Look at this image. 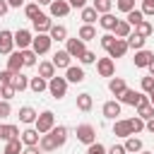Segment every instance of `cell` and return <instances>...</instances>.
Here are the masks:
<instances>
[{
	"label": "cell",
	"instance_id": "obj_1",
	"mask_svg": "<svg viewBox=\"0 0 154 154\" xmlns=\"http://www.w3.org/2000/svg\"><path fill=\"white\" fill-rule=\"evenodd\" d=\"M65 140H67V130H65V128H55V130H53V135L43 140V149H55V147H58V144H63Z\"/></svg>",
	"mask_w": 154,
	"mask_h": 154
},
{
	"label": "cell",
	"instance_id": "obj_2",
	"mask_svg": "<svg viewBox=\"0 0 154 154\" xmlns=\"http://www.w3.org/2000/svg\"><path fill=\"white\" fill-rule=\"evenodd\" d=\"M65 89H67V84H65V79H60V77H53V79H51V94H53L55 99H60V96H65Z\"/></svg>",
	"mask_w": 154,
	"mask_h": 154
},
{
	"label": "cell",
	"instance_id": "obj_3",
	"mask_svg": "<svg viewBox=\"0 0 154 154\" xmlns=\"http://www.w3.org/2000/svg\"><path fill=\"white\" fill-rule=\"evenodd\" d=\"M36 128H38V132H46V130H51V128H53V113H51V111L41 113V116H38V123H36Z\"/></svg>",
	"mask_w": 154,
	"mask_h": 154
},
{
	"label": "cell",
	"instance_id": "obj_4",
	"mask_svg": "<svg viewBox=\"0 0 154 154\" xmlns=\"http://www.w3.org/2000/svg\"><path fill=\"white\" fill-rule=\"evenodd\" d=\"M67 53H70V55H77V58H82L87 51H84V43H82V41L70 38V41H67Z\"/></svg>",
	"mask_w": 154,
	"mask_h": 154
},
{
	"label": "cell",
	"instance_id": "obj_5",
	"mask_svg": "<svg viewBox=\"0 0 154 154\" xmlns=\"http://www.w3.org/2000/svg\"><path fill=\"white\" fill-rule=\"evenodd\" d=\"M77 137H79L82 142L91 144V142H94V128H91V125H79V128H77Z\"/></svg>",
	"mask_w": 154,
	"mask_h": 154
},
{
	"label": "cell",
	"instance_id": "obj_6",
	"mask_svg": "<svg viewBox=\"0 0 154 154\" xmlns=\"http://www.w3.org/2000/svg\"><path fill=\"white\" fill-rule=\"evenodd\" d=\"M48 46H51V38H48V36L38 34V36L34 38V51H36V53H46V51H48Z\"/></svg>",
	"mask_w": 154,
	"mask_h": 154
},
{
	"label": "cell",
	"instance_id": "obj_7",
	"mask_svg": "<svg viewBox=\"0 0 154 154\" xmlns=\"http://www.w3.org/2000/svg\"><path fill=\"white\" fill-rule=\"evenodd\" d=\"M152 60H154V55H152L149 51H140V53L135 55V65H137V67H147V65H152Z\"/></svg>",
	"mask_w": 154,
	"mask_h": 154
},
{
	"label": "cell",
	"instance_id": "obj_8",
	"mask_svg": "<svg viewBox=\"0 0 154 154\" xmlns=\"http://www.w3.org/2000/svg\"><path fill=\"white\" fill-rule=\"evenodd\" d=\"M120 99H123L125 103H132V106H140V103H144V96H142L140 91H125Z\"/></svg>",
	"mask_w": 154,
	"mask_h": 154
},
{
	"label": "cell",
	"instance_id": "obj_9",
	"mask_svg": "<svg viewBox=\"0 0 154 154\" xmlns=\"http://www.w3.org/2000/svg\"><path fill=\"white\" fill-rule=\"evenodd\" d=\"M53 65H55V67H67V65H70V53H67V51H58V53L53 55Z\"/></svg>",
	"mask_w": 154,
	"mask_h": 154
},
{
	"label": "cell",
	"instance_id": "obj_10",
	"mask_svg": "<svg viewBox=\"0 0 154 154\" xmlns=\"http://www.w3.org/2000/svg\"><path fill=\"white\" fill-rule=\"evenodd\" d=\"M10 48H12V34L0 31V53H10Z\"/></svg>",
	"mask_w": 154,
	"mask_h": 154
},
{
	"label": "cell",
	"instance_id": "obj_11",
	"mask_svg": "<svg viewBox=\"0 0 154 154\" xmlns=\"http://www.w3.org/2000/svg\"><path fill=\"white\" fill-rule=\"evenodd\" d=\"M67 10H70V5L67 2H51V14H55V17H63V14H67Z\"/></svg>",
	"mask_w": 154,
	"mask_h": 154
},
{
	"label": "cell",
	"instance_id": "obj_12",
	"mask_svg": "<svg viewBox=\"0 0 154 154\" xmlns=\"http://www.w3.org/2000/svg\"><path fill=\"white\" fill-rule=\"evenodd\" d=\"M125 51H128V43H125V41H113V46L108 48V53H111L113 58H120Z\"/></svg>",
	"mask_w": 154,
	"mask_h": 154
},
{
	"label": "cell",
	"instance_id": "obj_13",
	"mask_svg": "<svg viewBox=\"0 0 154 154\" xmlns=\"http://www.w3.org/2000/svg\"><path fill=\"white\" fill-rule=\"evenodd\" d=\"M103 116H106V118H116V116H120V106H118L116 101L103 103Z\"/></svg>",
	"mask_w": 154,
	"mask_h": 154
},
{
	"label": "cell",
	"instance_id": "obj_14",
	"mask_svg": "<svg viewBox=\"0 0 154 154\" xmlns=\"http://www.w3.org/2000/svg\"><path fill=\"white\" fill-rule=\"evenodd\" d=\"M0 140H17V128L14 125H0Z\"/></svg>",
	"mask_w": 154,
	"mask_h": 154
},
{
	"label": "cell",
	"instance_id": "obj_15",
	"mask_svg": "<svg viewBox=\"0 0 154 154\" xmlns=\"http://www.w3.org/2000/svg\"><path fill=\"white\" fill-rule=\"evenodd\" d=\"M34 26H36L38 31H46V29L51 26V22H48L46 14H36V17H34Z\"/></svg>",
	"mask_w": 154,
	"mask_h": 154
},
{
	"label": "cell",
	"instance_id": "obj_16",
	"mask_svg": "<svg viewBox=\"0 0 154 154\" xmlns=\"http://www.w3.org/2000/svg\"><path fill=\"white\" fill-rule=\"evenodd\" d=\"M99 72H101L103 77H108V75H113V63H111V58H103V60L99 63Z\"/></svg>",
	"mask_w": 154,
	"mask_h": 154
},
{
	"label": "cell",
	"instance_id": "obj_17",
	"mask_svg": "<svg viewBox=\"0 0 154 154\" xmlns=\"http://www.w3.org/2000/svg\"><path fill=\"white\" fill-rule=\"evenodd\" d=\"M67 79H70V82H82V79H84L82 67H67Z\"/></svg>",
	"mask_w": 154,
	"mask_h": 154
},
{
	"label": "cell",
	"instance_id": "obj_18",
	"mask_svg": "<svg viewBox=\"0 0 154 154\" xmlns=\"http://www.w3.org/2000/svg\"><path fill=\"white\" fill-rule=\"evenodd\" d=\"M22 65H24V58H22V53H14V55L10 58V72H17Z\"/></svg>",
	"mask_w": 154,
	"mask_h": 154
},
{
	"label": "cell",
	"instance_id": "obj_19",
	"mask_svg": "<svg viewBox=\"0 0 154 154\" xmlns=\"http://www.w3.org/2000/svg\"><path fill=\"white\" fill-rule=\"evenodd\" d=\"M111 91H113L116 96H123V94L128 91V89H125V82H123V79H113V82H111Z\"/></svg>",
	"mask_w": 154,
	"mask_h": 154
},
{
	"label": "cell",
	"instance_id": "obj_20",
	"mask_svg": "<svg viewBox=\"0 0 154 154\" xmlns=\"http://www.w3.org/2000/svg\"><path fill=\"white\" fill-rule=\"evenodd\" d=\"M14 41L19 43V48H24V46H29V41H31V36H29V31H17V36H14Z\"/></svg>",
	"mask_w": 154,
	"mask_h": 154
},
{
	"label": "cell",
	"instance_id": "obj_21",
	"mask_svg": "<svg viewBox=\"0 0 154 154\" xmlns=\"http://www.w3.org/2000/svg\"><path fill=\"white\" fill-rule=\"evenodd\" d=\"M34 118H36L34 108H29V106H26V108H22V111H19V120H22V123H31Z\"/></svg>",
	"mask_w": 154,
	"mask_h": 154
},
{
	"label": "cell",
	"instance_id": "obj_22",
	"mask_svg": "<svg viewBox=\"0 0 154 154\" xmlns=\"http://www.w3.org/2000/svg\"><path fill=\"white\" fill-rule=\"evenodd\" d=\"M82 19H84L87 24L96 22V10H94V7H84V10H82Z\"/></svg>",
	"mask_w": 154,
	"mask_h": 154
},
{
	"label": "cell",
	"instance_id": "obj_23",
	"mask_svg": "<svg viewBox=\"0 0 154 154\" xmlns=\"http://www.w3.org/2000/svg\"><path fill=\"white\" fill-rule=\"evenodd\" d=\"M128 46H132V48H142V46H144V36H140V34L128 36Z\"/></svg>",
	"mask_w": 154,
	"mask_h": 154
},
{
	"label": "cell",
	"instance_id": "obj_24",
	"mask_svg": "<svg viewBox=\"0 0 154 154\" xmlns=\"http://www.w3.org/2000/svg\"><path fill=\"white\" fill-rule=\"evenodd\" d=\"M116 24H118V22H116L113 14H103V17H101V26H103V29H116Z\"/></svg>",
	"mask_w": 154,
	"mask_h": 154
},
{
	"label": "cell",
	"instance_id": "obj_25",
	"mask_svg": "<svg viewBox=\"0 0 154 154\" xmlns=\"http://www.w3.org/2000/svg\"><path fill=\"white\" fill-rule=\"evenodd\" d=\"M65 26H51V38H55V41H63L65 38Z\"/></svg>",
	"mask_w": 154,
	"mask_h": 154
},
{
	"label": "cell",
	"instance_id": "obj_26",
	"mask_svg": "<svg viewBox=\"0 0 154 154\" xmlns=\"http://www.w3.org/2000/svg\"><path fill=\"white\" fill-rule=\"evenodd\" d=\"M79 36H82V41H89V38H94V36H96V31L87 24V26H82V29H79Z\"/></svg>",
	"mask_w": 154,
	"mask_h": 154
},
{
	"label": "cell",
	"instance_id": "obj_27",
	"mask_svg": "<svg viewBox=\"0 0 154 154\" xmlns=\"http://www.w3.org/2000/svg\"><path fill=\"white\" fill-rule=\"evenodd\" d=\"M77 103H79L82 111H89V108H91V96H89V94H79V101H77Z\"/></svg>",
	"mask_w": 154,
	"mask_h": 154
},
{
	"label": "cell",
	"instance_id": "obj_28",
	"mask_svg": "<svg viewBox=\"0 0 154 154\" xmlns=\"http://www.w3.org/2000/svg\"><path fill=\"white\" fill-rule=\"evenodd\" d=\"M36 140H38V132H36V130H26V132H24V142H26L29 147H34Z\"/></svg>",
	"mask_w": 154,
	"mask_h": 154
},
{
	"label": "cell",
	"instance_id": "obj_29",
	"mask_svg": "<svg viewBox=\"0 0 154 154\" xmlns=\"http://www.w3.org/2000/svg\"><path fill=\"white\" fill-rule=\"evenodd\" d=\"M128 22H130V24H142V12L130 10V12H128Z\"/></svg>",
	"mask_w": 154,
	"mask_h": 154
},
{
	"label": "cell",
	"instance_id": "obj_30",
	"mask_svg": "<svg viewBox=\"0 0 154 154\" xmlns=\"http://www.w3.org/2000/svg\"><path fill=\"white\" fill-rule=\"evenodd\" d=\"M140 116L142 118H154V108L147 106V101H144V103H140Z\"/></svg>",
	"mask_w": 154,
	"mask_h": 154
},
{
	"label": "cell",
	"instance_id": "obj_31",
	"mask_svg": "<svg viewBox=\"0 0 154 154\" xmlns=\"http://www.w3.org/2000/svg\"><path fill=\"white\" fill-rule=\"evenodd\" d=\"M94 10H99V12H108V10H111V0H94Z\"/></svg>",
	"mask_w": 154,
	"mask_h": 154
},
{
	"label": "cell",
	"instance_id": "obj_32",
	"mask_svg": "<svg viewBox=\"0 0 154 154\" xmlns=\"http://www.w3.org/2000/svg\"><path fill=\"white\" fill-rule=\"evenodd\" d=\"M31 89H34V91H43V89H46V82H43L41 77H34V79H31Z\"/></svg>",
	"mask_w": 154,
	"mask_h": 154
},
{
	"label": "cell",
	"instance_id": "obj_33",
	"mask_svg": "<svg viewBox=\"0 0 154 154\" xmlns=\"http://www.w3.org/2000/svg\"><path fill=\"white\" fill-rule=\"evenodd\" d=\"M125 149H128V152H140V149H142V142H140V140H128Z\"/></svg>",
	"mask_w": 154,
	"mask_h": 154
},
{
	"label": "cell",
	"instance_id": "obj_34",
	"mask_svg": "<svg viewBox=\"0 0 154 154\" xmlns=\"http://www.w3.org/2000/svg\"><path fill=\"white\" fill-rule=\"evenodd\" d=\"M5 154H19V140H10V144H7Z\"/></svg>",
	"mask_w": 154,
	"mask_h": 154
},
{
	"label": "cell",
	"instance_id": "obj_35",
	"mask_svg": "<svg viewBox=\"0 0 154 154\" xmlns=\"http://www.w3.org/2000/svg\"><path fill=\"white\" fill-rule=\"evenodd\" d=\"M128 31H130V26H128L125 22H118V24H116V34H118V36H128Z\"/></svg>",
	"mask_w": 154,
	"mask_h": 154
},
{
	"label": "cell",
	"instance_id": "obj_36",
	"mask_svg": "<svg viewBox=\"0 0 154 154\" xmlns=\"http://www.w3.org/2000/svg\"><path fill=\"white\" fill-rule=\"evenodd\" d=\"M118 7H120L123 12H130V10L135 7V0H118Z\"/></svg>",
	"mask_w": 154,
	"mask_h": 154
},
{
	"label": "cell",
	"instance_id": "obj_37",
	"mask_svg": "<svg viewBox=\"0 0 154 154\" xmlns=\"http://www.w3.org/2000/svg\"><path fill=\"white\" fill-rule=\"evenodd\" d=\"M24 87H26V77H24V75H17V77H14V89L22 91Z\"/></svg>",
	"mask_w": 154,
	"mask_h": 154
},
{
	"label": "cell",
	"instance_id": "obj_38",
	"mask_svg": "<svg viewBox=\"0 0 154 154\" xmlns=\"http://www.w3.org/2000/svg\"><path fill=\"white\" fill-rule=\"evenodd\" d=\"M130 132V123H118L116 125V135H128Z\"/></svg>",
	"mask_w": 154,
	"mask_h": 154
},
{
	"label": "cell",
	"instance_id": "obj_39",
	"mask_svg": "<svg viewBox=\"0 0 154 154\" xmlns=\"http://www.w3.org/2000/svg\"><path fill=\"white\" fill-rule=\"evenodd\" d=\"M22 58H24V65H34V63H36V58H34V53H31V51H24V53H22Z\"/></svg>",
	"mask_w": 154,
	"mask_h": 154
},
{
	"label": "cell",
	"instance_id": "obj_40",
	"mask_svg": "<svg viewBox=\"0 0 154 154\" xmlns=\"http://www.w3.org/2000/svg\"><path fill=\"white\" fill-rule=\"evenodd\" d=\"M41 75H43V77H51V75H53V63H43V65H41Z\"/></svg>",
	"mask_w": 154,
	"mask_h": 154
},
{
	"label": "cell",
	"instance_id": "obj_41",
	"mask_svg": "<svg viewBox=\"0 0 154 154\" xmlns=\"http://www.w3.org/2000/svg\"><path fill=\"white\" fill-rule=\"evenodd\" d=\"M137 26H140V36H149V34H152V26H149L147 22H142V24H137Z\"/></svg>",
	"mask_w": 154,
	"mask_h": 154
},
{
	"label": "cell",
	"instance_id": "obj_42",
	"mask_svg": "<svg viewBox=\"0 0 154 154\" xmlns=\"http://www.w3.org/2000/svg\"><path fill=\"white\" fill-rule=\"evenodd\" d=\"M89 154H106V149H103L101 144H94V142H91V144H89Z\"/></svg>",
	"mask_w": 154,
	"mask_h": 154
},
{
	"label": "cell",
	"instance_id": "obj_43",
	"mask_svg": "<svg viewBox=\"0 0 154 154\" xmlns=\"http://www.w3.org/2000/svg\"><path fill=\"white\" fill-rule=\"evenodd\" d=\"M130 123V130L132 132H137V130H142V120H137V118H132V120H128Z\"/></svg>",
	"mask_w": 154,
	"mask_h": 154
},
{
	"label": "cell",
	"instance_id": "obj_44",
	"mask_svg": "<svg viewBox=\"0 0 154 154\" xmlns=\"http://www.w3.org/2000/svg\"><path fill=\"white\" fill-rule=\"evenodd\" d=\"M101 46H103V48H111V46H113V36H108V34H106V36L101 38Z\"/></svg>",
	"mask_w": 154,
	"mask_h": 154
},
{
	"label": "cell",
	"instance_id": "obj_45",
	"mask_svg": "<svg viewBox=\"0 0 154 154\" xmlns=\"http://www.w3.org/2000/svg\"><path fill=\"white\" fill-rule=\"evenodd\" d=\"M142 87L152 91V89H154V79H152V77H144V79H142Z\"/></svg>",
	"mask_w": 154,
	"mask_h": 154
},
{
	"label": "cell",
	"instance_id": "obj_46",
	"mask_svg": "<svg viewBox=\"0 0 154 154\" xmlns=\"http://www.w3.org/2000/svg\"><path fill=\"white\" fill-rule=\"evenodd\" d=\"M144 12L147 14H154V0H144Z\"/></svg>",
	"mask_w": 154,
	"mask_h": 154
},
{
	"label": "cell",
	"instance_id": "obj_47",
	"mask_svg": "<svg viewBox=\"0 0 154 154\" xmlns=\"http://www.w3.org/2000/svg\"><path fill=\"white\" fill-rule=\"evenodd\" d=\"M26 14H29V17L34 19V17L38 14V7H36V5H29V7H26Z\"/></svg>",
	"mask_w": 154,
	"mask_h": 154
},
{
	"label": "cell",
	"instance_id": "obj_48",
	"mask_svg": "<svg viewBox=\"0 0 154 154\" xmlns=\"http://www.w3.org/2000/svg\"><path fill=\"white\" fill-rule=\"evenodd\" d=\"M94 58H96V55H94V53H89V51H87V53H84V55H82V63H94Z\"/></svg>",
	"mask_w": 154,
	"mask_h": 154
},
{
	"label": "cell",
	"instance_id": "obj_49",
	"mask_svg": "<svg viewBox=\"0 0 154 154\" xmlns=\"http://www.w3.org/2000/svg\"><path fill=\"white\" fill-rule=\"evenodd\" d=\"M12 94H14V84H12V87H10V84H7V87H5V89H2V96H7V99H10V96H12Z\"/></svg>",
	"mask_w": 154,
	"mask_h": 154
},
{
	"label": "cell",
	"instance_id": "obj_50",
	"mask_svg": "<svg viewBox=\"0 0 154 154\" xmlns=\"http://www.w3.org/2000/svg\"><path fill=\"white\" fill-rule=\"evenodd\" d=\"M0 79H2L5 84H7V82L12 79V72H10V70H7V72H0Z\"/></svg>",
	"mask_w": 154,
	"mask_h": 154
},
{
	"label": "cell",
	"instance_id": "obj_51",
	"mask_svg": "<svg viewBox=\"0 0 154 154\" xmlns=\"http://www.w3.org/2000/svg\"><path fill=\"white\" fill-rule=\"evenodd\" d=\"M125 152H128L125 147H111V152H108V154H125Z\"/></svg>",
	"mask_w": 154,
	"mask_h": 154
},
{
	"label": "cell",
	"instance_id": "obj_52",
	"mask_svg": "<svg viewBox=\"0 0 154 154\" xmlns=\"http://www.w3.org/2000/svg\"><path fill=\"white\" fill-rule=\"evenodd\" d=\"M70 5H72V7H82V10H84L87 0H70Z\"/></svg>",
	"mask_w": 154,
	"mask_h": 154
},
{
	"label": "cell",
	"instance_id": "obj_53",
	"mask_svg": "<svg viewBox=\"0 0 154 154\" xmlns=\"http://www.w3.org/2000/svg\"><path fill=\"white\" fill-rule=\"evenodd\" d=\"M7 113H10V106H7V103H0V118L7 116Z\"/></svg>",
	"mask_w": 154,
	"mask_h": 154
},
{
	"label": "cell",
	"instance_id": "obj_54",
	"mask_svg": "<svg viewBox=\"0 0 154 154\" xmlns=\"http://www.w3.org/2000/svg\"><path fill=\"white\" fill-rule=\"evenodd\" d=\"M7 5H10V2H5V0H0V14H5V12H7Z\"/></svg>",
	"mask_w": 154,
	"mask_h": 154
},
{
	"label": "cell",
	"instance_id": "obj_55",
	"mask_svg": "<svg viewBox=\"0 0 154 154\" xmlns=\"http://www.w3.org/2000/svg\"><path fill=\"white\" fill-rule=\"evenodd\" d=\"M7 2H10V5H12V7H19V5H22V2H24V0H7Z\"/></svg>",
	"mask_w": 154,
	"mask_h": 154
},
{
	"label": "cell",
	"instance_id": "obj_56",
	"mask_svg": "<svg viewBox=\"0 0 154 154\" xmlns=\"http://www.w3.org/2000/svg\"><path fill=\"white\" fill-rule=\"evenodd\" d=\"M24 154H38V152H36V149H34V147H29V149H26V152H24Z\"/></svg>",
	"mask_w": 154,
	"mask_h": 154
},
{
	"label": "cell",
	"instance_id": "obj_57",
	"mask_svg": "<svg viewBox=\"0 0 154 154\" xmlns=\"http://www.w3.org/2000/svg\"><path fill=\"white\" fill-rule=\"evenodd\" d=\"M147 128H149V130H152V132H154V118H152V120H149V125H147Z\"/></svg>",
	"mask_w": 154,
	"mask_h": 154
},
{
	"label": "cell",
	"instance_id": "obj_58",
	"mask_svg": "<svg viewBox=\"0 0 154 154\" xmlns=\"http://www.w3.org/2000/svg\"><path fill=\"white\" fill-rule=\"evenodd\" d=\"M149 70H152V75H154V60H152V65H149Z\"/></svg>",
	"mask_w": 154,
	"mask_h": 154
},
{
	"label": "cell",
	"instance_id": "obj_59",
	"mask_svg": "<svg viewBox=\"0 0 154 154\" xmlns=\"http://www.w3.org/2000/svg\"><path fill=\"white\" fill-rule=\"evenodd\" d=\"M38 2H41V5H48V2H51V0H38Z\"/></svg>",
	"mask_w": 154,
	"mask_h": 154
},
{
	"label": "cell",
	"instance_id": "obj_60",
	"mask_svg": "<svg viewBox=\"0 0 154 154\" xmlns=\"http://www.w3.org/2000/svg\"><path fill=\"white\" fill-rule=\"evenodd\" d=\"M152 106H154V89H152Z\"/></svg>",
	"mask_w": 154,
	"mask_h": 154
},
{
	"label": "cell",
	"instance_id": "obj_61",
	"mask_svg": "<svg viewBox=\"0 0 154 154\" xmlns=\"http://www.w3.org/2000/svg\"><path fill=\"white\" fill-rule=\"evenodd\" d=\"M144 154H147V152H144Z\"/></svg>",
	"mask_w": 154,
	"mask_h": 154
}]
</instances>
